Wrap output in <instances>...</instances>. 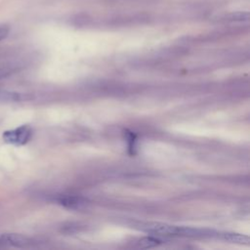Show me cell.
<instances>
[{"label":"cell","mask_w":250,"mask_h":250,"mask_svg":"<svg viewBox=\"0 0 250 250\" xmlns=\"http://www.w3.org/2000/svg\"><path fill=\"white\" fill-rule=\"evenodd\" d=\"M181 228L177 226H171L162 223H142L139 225V229L155 235H176L181 236Z\"/></svg>","instance_id":"cell-1"},{"label":"cell","mask_w":250,"mask_h":250,"mask_svg":"<svg viewBox=\"0 0 250 250\" xmlns=\"http://www.w3.org/2000/svg\"><path fill=\"white\" fill-rule=\"evenodd\" d=\"M31 128L27 125H22L21 127L15 128L13 130H8L3 133V140L11 145L22 146L26 144L31 137Z\"/></svg>","instance_id":"cell-2"},{"label":"cell","mask_w":250,"mask_h":250,"mask_svg":"<svg viewBox=\"0 0 250 250\" xmlns=\"http://www.w3.org/2000/svg\"><path fill=\"white\" fill-rule=\"evenodd\" d=\"M35 243L34 239L19 233H4L0 235V247L26 248L33 246Z\"/></svg>","instance_id":"cell-3"},{"label":"cell","mask_w":250,"mask_h":250,"mask_svg":"<svg viewBox=\"0 0 250 250\" xmlns=\"http://www.w3.org/2000/svg\"><path fill=\"white\" fill-rule=\"evenodd\" d=\"M219 238L233 242V243H239V244H248L249 243V237L243 234L239 233H230V232H220Z\"/></svg>","instance_id":"cell-4"},{"label":"cell","mask_w":250,"mask_h":250,"mask_svg":"<svg viewBox=\"0 0 250 250\" xmlns=\"http://www.w3.org/2000/svg\"><path fill=\"white\" fill-rule=\"evenodd\" d=\"M162 243V240L159 238H156L154 236H146L142 237L137 241V245L141 248H151L155 247Z\"/></svg>","instance_id":"cell-5"},{"label":"cell","mask_w":250,"mask_h":250,"mask_svg":"<svg viewBox=\"0 0 250 250\" xmlns=\"http://www.w3.org/2000/svg\"><path fill=\"white\" fill-rule=\"evenodd\" d=\"M60 204L68 207V208H78L83 202L77 198V197H70V196H65V197H61L59 199Z\"/></svg>","instance_id":"cell-6"},{"label":"cell","mask_w":250,"mask_h":250,"mask_svg":"<svg viewBox=\"0 0 250 250\" xmlns=\"http://www.w3.org/2000/svg\"><path fill=\"white\" fill-rule=\"evenodd\" d=\"M9 34V27L6 25H1L0 26V41L5 39Z\"/></svg>","instance_id":"cell-7"},{"label":"cell","mask_w":250,"mask_h":250,"mask_svg":"<svg viewBox=\"0 0 250 250\" xmlns=\"http://www.w3.org/2000/svg\"><path fill=\"white\" fill-rule=\"evenodd\" d=\"M11 72L12 71L9 68H0V79L4 78V77H7L8 75H10Z\"/></svg>","instance_id":"cell-8"}]
</instances>
